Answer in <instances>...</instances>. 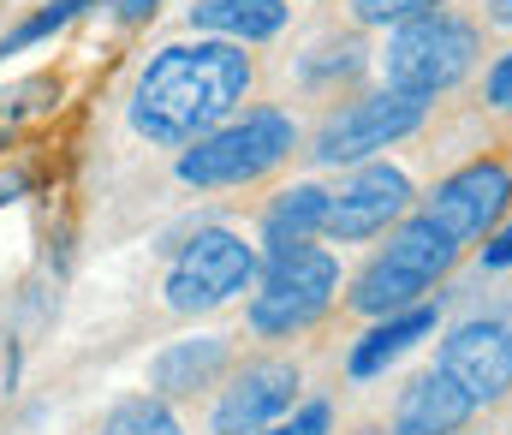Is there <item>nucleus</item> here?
<instances>
[{
    "label": "nucleus",
    "mask_w": 512,
    "mask_h": 435,
    "mask_svg": "<svg viewBox=\"0 0 512 435\" xmlns=\"http://www.w3.org/2000/svg\"><path fill=\"white\" fill-rule=\"evenodd\" d=\"M251 96V60L239 42H173L161 48L131 90V132L149 144L191 149Z\"/></svg>",
    "instance_id": "1"
},
{
    "label": "nucleus",
    "mask_w": 512,
    "mask_h": 435,
    "mask_svg": "<svg viewBox=\"0 0 512 435\" xmlns=\"http://www.w3.org/2000/svg\"><path fill=\"white\" fill-rule=\"evenodd\" d=\"M471 66H477V24H465V18L447 12V6L393 24L387 54H382L387 90H399V96H411V102L447 96Z\"/></svg>",
    "instance_id": "2"
},
{
    "label": "nucleus",
    "mask_w": 512,
    "mask_h": 435,
    "mask_svg": "<svg viewBox=\"0 0 512 435\" xmlns=\"http://www.w3.org/2000/svg\"><path fill=\"white\" fill-rule=\"evenodd\" d=\"M453 263H459V239H447L429 215H411V221H399V233L387 239L382 257L358 275L352 310H364V316H399V310H411L423 292L435 287Z\"/></svg>",
    "instance_id": "3"
},
{
    "label": "nucleus",
    "mask_w": 512,
    "mask_h": 435,
    "mask_svg": "<svg viewBox=\"0 0 512 435\" xmlns=\"http://www.w3.org/2000/svg\"><path fill=\"white\" fill-rule=\"evenodd\" d=\"M292 149H298V126L280 108H251L245 120H227V126H215L209 138H197V144L185 149L179 155V179L203 185V191H215V185H251L262 173H274Z\"/></svg>",
    "instance_id": "4"
},
{
    "label": "nucleus",
    "mask_w": 512,
    "mask_h": 435,
    "mask_svg": "<svg viewBox=\"0 0 512 435\" xmlns=\"http://www.w3.org/2000/svg\"><path fill=\"white\" fill-rule=\"evenodd\" d=\"M340 292V263L322 251V245H286V251H268V269H262V292L251 298V328L256 334H304L310 322L328 316Z\"/></svg>",
    "instance_id": "5"
},
{
    "label": "nucleus",
    "mask_w": 512,
    "mask_h": 435,
    "mask_svg": "<svg viewBox=\"0 0 512 435\" xmlns=\"http://www.w3.org/2000/svg\"><path fill=\"white\" fill-rule=\"evenodd\" d=\"M256 281V251L227 233V227H203L167 269V304L179 316H197V310H221L233 304L239 292Z\"/></svg>",
    "instance_id": "6"
},
{
    "label": "nucleus",
    "mask_w": 512,
    "mask_h": 435,
    "mask_svg": "<svg viewBox=\"0 0 512 435\" xmlns=\"http://www.w3.org/2000/svg\"><path fill=\"white\" fill-rule=\"evenodd\" d=\"M423 108H429V102H411V96H399V90H376V96L340 108V114L316 132V149H310V155L328 161V167L364 161V155H376V149L411 138V132L423 126Z\"/></svg>",
    "instance_id": "7"
},
{
    "label": "nucleus",
    "mask_w": 512,
    "mask_h": 435,
    "mask_svg": "<svg viewBox=\"0 0 512 435\" xmlns=\"http://www.w3.org/2000/svg\"><path fill=\"white\" fill-rule=\"evenodd\" d=\"M471 406H489L512 388V322L501 316H471L441 340V364H435Z\"/></svg>",
    "instance_id": "8"
},
{
    "label": "nucleus",
    "mask_w": 512,
    "mask_h": 435,
    "mask_svg": "<svg viewBox=\"0 0 512 435\" xmlns=\"http://www.w3.org/2000/svg\"><path fill=\"white\" fill-rule=\"evenodd\" d=\"M507 203H512L507 161H471V167H459V173H447V179L435 185V197H429L423 215H429L447 239L471 245V239H489V233H495V221L507 215Z\"/></svg>",
    "instance_id": "9"
},
{
    "label": "nucleus",
    "mask_w": 512,
    "mask_h": 435,
    "mask_svg": "<svg viewBox=\"0 0 512 435\" xmlns=\"http://www.w3.org/2000/svg\"><path fill=\"white\" fill-rule=\"evenodd\" d=\"M405 209H411V179L399 167L376 161V167H358L346 179V191L328 197V227L322 233H334V239H376L393 221H405Z\"/></svg>",
    "instance_id": "10"
},
{
    "label": "nucleus",
    "mask_w": 512,
    "mask_h": 435,
    "mask_svg": "<svg viewBox=\"0 0 512 435\" xmlns=\"http://www.w3.org/2000/svg\"><path fill=\"white\" fill-rule=\"evenodd\" d=\"M292 400H298V364H274V358L268 364H245L233 376V388L221 394L209 430L215 435H256V430H268V424H280L292 412Z\"/></svg>",
    "instance_id": "11"
},
{
    "label": "nucleus",
    "mask_w": 512,
    "mask_h": 435,
    "mask_svg": "<svg viewBox=\"0 0 512 435\" xmlns=\"http://www.w3.org/2000/svg\"><path fill=\"white\" fill-rule=\"evenodd\" d=\"M477 406L441 376V370H423L405 394H399V412H393V435H453Z\"/></svg>",
    "instance_id": "12"
},
{
    "label": "nucleus",
    "mask_w": 512,
    "mask_h": 435,
    "mask_svg": "<svg viewBox=\"0 0 512 435\" xmlns=\"http://www.w3.org/2000/svg\"><path fill=\"white\" fill-rule=\"evenodd\" d=\"M221 370H227V340H221V334H197V340H173V346L149 364V382H155V400H173V394L209 388Z\"/></svg>",
    "instance_id": "13"
},
{
    "label": "nucleus",
    "mask_w": 512,
    "mask_h": 435,
    "mask_svg": "<svg viewBox=\"0 0 512 435\" xmlns=\"http://www.w3.org/2000/svg\"><path fill=\"white\" fill-rule=\"evenodd\" d=\"M191 30L215 36V42H268L286 30V0H197L191 6Z\"/></svg>",
    "instance_id": "14"
},
{
    "label": "nucleus",
    "mask_w": 512,
    "mask_h": 435,
    "mask_svg": "<svg viewBox=\"0 0 512 435\" xmlns=\"http://www.w3.org/2000/svg\"><path fill=\"white\" fill-rule=\"evenodd\" d=\"M435 334V304H411V310H399V316H382L358 346H352V376L358 382H370V376H382L387 364H399L417 340H429Z\"/></svg>",
    "instance_id": "15"
},
{
    "label": "nucleus",
    "mask_w": 512,
    "mask_h": 435,
    "mask_svg": "<svg viewBox=\"0 0 512 435\" xmlns=\"http://www.w3.org/2000/svg\"><path fill=\"white\" fill-rule=\"evenodd\" d=\"M328 197H334V191H322V185H292V191H280V197L268 203V215H262V239H268V251L310 245V233L328 227Z\"/></svg>",
    "instance_id": "16"
},
{
    "label": "nucleus",
    "mask_w": 512,
    "mask_h": 435,
    "mask_svg": "<svg viewBox=\"0 0 512 435\" xmlns=\"http://www.w3.org/2000/svg\"><path fill=\"white\" fill-rule=\"evenodd\" d=\"M96 435H185V430H179V418H173L167 400L137 394V400H120V406L102 418V430Z\"/></svg>",
    "instance_id": "17"
},
{
    "label": "nucleus",
    "mask_w": 512,
    "mask_h": 435,
    "mask_svg": "<svg viewBox=\"0 0 512 435\" xmlns=\"http://www.w3.org/2000/svg\"><path fill=\"white\" fill-rule=\"evenodd\" d=\"M84 6H90V0H54V6H42L36 18H24V24L0 42V60H6V54H18V48H30V42H42V36H54V30H60V24H72Z\"/></svg>",
    "instance_id": "18"
},
{
    "label": "nucleus",
    "mask_w": 512,
    "mask_h": 435,
    "mask_svg": "<svg viewBox=\"0 0 512 435\" xmlns=\"http://www.w3.org/2000/svg\"><path fill=\"white\" fill-rule=\"evenodd\" d=\"M447 0H352V12L364 24H405V18H423V12H441Z\"/></svg>",
    "instance_id": "19"
},
{
    "label": "nucleus",
    "mask_w": 512,
    "mask_h": 435,
    "mask_svg": "<svg viewBox=\"0 0 512 435\" xmlns=\"http://www.w3.org/2000/svg\"><path fill=\"white\" fill-rule=\"evenodd\" d=\"M328 430H334V406L328 400H310L292 418H280V424H268V430H256V435H328Z\"/></svg>",
    "instance_id": "20"
},
{
    "label": "nucleus",
    "mask_w": 512,
    "mask_h": 435,
    "mask_svg": "<svg viewBox=\"0 0 512 435\" xmlns=\"http://www.w3.org/2000/svg\"><path fill=\"white\" fill-rule=\"evenodd\" d=\"M489 108L512 114V48L495 60V72H489Z\"/></svg>",
    "instance_id": "21"
},
{
    "label": "nucleus",
    "mask_w": 512,
    "mask_h": 435,
    "mask_svg": "<svg viewBox=\"0 0 512 435\" xmlns=\"http://www.w3.org/2000/svg\"><path fill=\"white\" fill-rule=\"evenodd\" d=\"M483 269H512V227L489 233V245H483Z\"/></svg>",
    "instance_id": "22"
},
{
    "label": "nucleus",
    "mask_w": 512,
    "mask_h": 435,
    "mask_svg": "<svg viewBox=\"0 0 512 435\" xmlns=\"http://www.w3.org/2000/svg\"><path fill=\"white\" fill-rule=\"evenodd\" d=\"M155 6H161V0H120V18H126V24H143Z\"/></svg>",
    "instance_id": "23"
},
{
    "label": "nucleus",
    "mask_w": 512,
    "mask_h": 435,
    "mask_svg": "<svg viewBox=\"0 0 512 435\" xmlns=\"http://www.w3.org/2000/svg\"><path fill=\"white\" fill-rule=\"evenodd\" d=\"M18 191H24V179H18V173H6V179H0V203H12Z\"/></svg>",
    "instance_id": "24"
},
{
    "label": "nucleus",
    "mask_w": 512,
    "mask_h": 435,
    "mask_svg": "<svg viewBox=\"0 0 512 435\" xmlns=\"http://www.w3.org/2000/svg\"><path fill=\"white\" fill-rule=\"evenodd\" d=\"M489 18L495 24H512V0H489Z\"/></svg>",
    "instance_id": "25"
},
{
    "label": "nucleus",
    "mask_w": 512,
    "mask_h": 435,
    "mask_svg": "<svg viewBox=\"0 0 512 435\" xmlns=\"http://www.w3.org/2000/svg\"><path fill=\"white\" fill-rule=\"evenodd\" d=\"M358 435H382V430H358Z\"/></svg>",
    "instance_id": "26"
}]
</instances>
